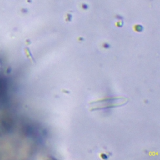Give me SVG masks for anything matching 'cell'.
Returning a JSON list of instances; mask_svg holds the SVG:
<instances>
[{
    "mask_svg": "<svg viewBox=\"0 0 160 160\" xmlns=\"http://www.w3.org/2000/svg\"><path fill=\"white\" fill-rule=\"evenodd\" d=\"M101 157L102 159H106L108 158V157L107 156V155H106V154H103V153L101 154Z\"/></svg>",
    "mask_w": 160,
    "mask_h": 160,
    "instance_id": "1",
    "label": "cell"
}]
</instances>
